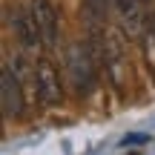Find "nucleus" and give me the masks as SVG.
Here are the masks:
<instances>
[{"mask_svg":"<svg viewBox=\"0 0 155 155\" xmlns=\"http://www.w3.org/2000/svg\"><path fill=\"white\" fill-rule=\"evenodd\" d=\"M89 43H92V52H95V58H98V63L106 69L109 81L115 83V86H121L124 78H127V52H124L121 32L106 29V26L92 29Z\"/></svg>","mask_w":155,"mask_h":155,"instance_id":"f257e3e1","label":"nucleus"},{"mask_svg":"<svg viewBox=\"0 0 155 155\" xmlns=\"http://www.w3.org/2000/svg\"><path fill=\"white\" fill-rule=\"evenodd\" d=\"M115 12V0H83V17L92 29L106 26V15Z\"/></svg>","mask_w":155,"mask_h":155,"instance_id":"6e6552de","label":"nucleus"},{"mask_svg":"<svg viewBox=\"0 0 155 155\" xmlns=\"http://www.w3.org/2000/svg\"><path fill=\"white\" fill-rule=\"evenodd\" d=\"M0 104H3V115L6 118H15L23 112V83H20V75L15 72L12 63H3L0 69Z\"/></svg>","mask_w":155,"mask_h":155,"instance_id":"20e7f679","label":"nucleus"},{"mask_svg":"<svg viewBox=\"0 0 155 155\" xmlns=\"http://www.w3.org/2000/svg\"><path fill=\"white\" fill-rule=\"evenodd\" d=\"M152 35H155V15H152Z\"/></svg>","mask_w":155,"mask_h":155,"instance_id":"9d476101","label":"nucleus"},{"mask_svg":"<svg viewBox=\"0 0 155 155\" xmlns=\"http://www.w3.org/2000/svg\"><path fill=\"white\" fill-rule=\"evenodd\" d=\"M147 141H150V135H127L124 144H147Z\"/></svg>","mask_w":155,"mask_h":155,"instance_id":"1a4fd4ad","label":"nucleus"},{"mask_svg":"<svg viewBox=\"0 0 155 155\" xmlns=\"http://www.w3.org/2000/svg\"><path fill=\"white\" fill-rule=\"evenodd\" d=\"M115 17H118V26H121L124 38L141 40V35L147 29V17H144L141 0H115Z\"/></svg>","mask_w":155,"mask_h":155,"instance_id":"423d86ee","label":"nucleus"},{"mask_svg":"<svg viewBox=\"0 0 155 155\" xmlns=\"http://www.w3.org/2000/svg\"><path fill=\"white\" fill-rule=\"evenodd\" d=\"M29 12H32L35 23L40 29V40L43 46H55L61 38V17L52 0H29Z\"/></svg>","mask_w":155,"mask_h":155,"instance_id":"39448f33","label":"nucleus"},{"mask_svg":"<svg viewBox=\"0 0 155 155\" xmlns=\"http://www.w3.org/2000/svg\"><path fill=\"white\" fill-rule=\"evenodd\" d=\"M32 83H35V98L43 106H58L63 101V86L61 75L49 61H38L32 69Z\"/></svg>","mask_w":155,"mask_h":155,"instance_id":"7ed1b4c3","label":"nucleus"},{"mask_svg":"<svg viewBox=\"0 0 155 155\" xmlns=\"http://www.w3.org/2000/svg\"><path fill=\"white\" fill-rule=\"evenodd\" d=\"M66 72L69 83L75 86L78 95H89L98 83V58L92 52V43L78 40L66 49Z\"/></svg>","mask_w":155,"mask_h":155,"instance_id":"f03ea898","label":"nucleus"},{"mask_svg":"<svg viewBox=\"0 0 155 155\" xmlns=\"http://www.w3.org/2000/svg\"><path fill=\"white\" fill-rule=\"evenodd\" d=\"M9 23H12V32H15V40L23 46V49H38V46H43L40 29H38V23H35L32 12H29V6L26 9L17 6V9L9 15Z\"/></svg>","mask_w":155,"mask_h":155,"instance_id":"0eeeda50","label":"nucleus"}]
</instances>
